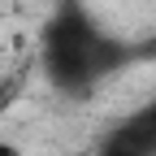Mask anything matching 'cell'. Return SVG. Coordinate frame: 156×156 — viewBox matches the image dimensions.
Here are the masks:
<instances>
[{
    "label": "cell",
    "instance_id": "obj_1",
    "mask_svg": "<svg viewBox=\"0 0 156 156\" xmlns=\"http://www.w3.org/2000/svg\"><path fill=\"white\" fill-rule=\"evenodd\" d=\"M126 61H130V48L108 39L83 9H61L44 30V69L52 87H61L65 95L91 91Z\"/></svg>",
    "mask_w": 156,
    "mask_h": 156
},
{
    "label": "cell",
    "instance_id": "obj_2",
    "mask_svg": "<svg viewBox=\"0 0 156 156\" xmlns=\"http://www.w3.org/2000/svg\"><path fill=\"white\" fill-rule=\"evenodd\" d=\"M126 126H130L134 134H139V143H143V147H147V152L156 156V100H152L147 108H139V113H134Z\"/></svg>",
    "mask_w": 156,
    "mask_h": 156
},
{
    "label": "cell",
    "instance_id": "obj_3",
    "mask_svg": "<svg viewBox=\"0 0 156 156\" xmlns=\"http://www.w3.org/2000/svg\"><path fill=\"white\" fill-rule=\"evenodd\" d=\"M0 156H22V152H17L13 143H0Z\"/></svg>",
    "mask_w": 156,
    "mask_h": 156
},
{
    "label": "cell",
    "instance_id": "obj_4",
    "mask_svg": "<svg viewBox=\"0 0 156 156\" xmlns=\"http://www.w3.org/2000/svg\"><path fill=\"white\" fill-rule=\"evenodd\" d=\"M74 156H87V152H74Z\"/></svg>",
    "mask_w": 156,
    "mask_h": 156
}]
</instances>
